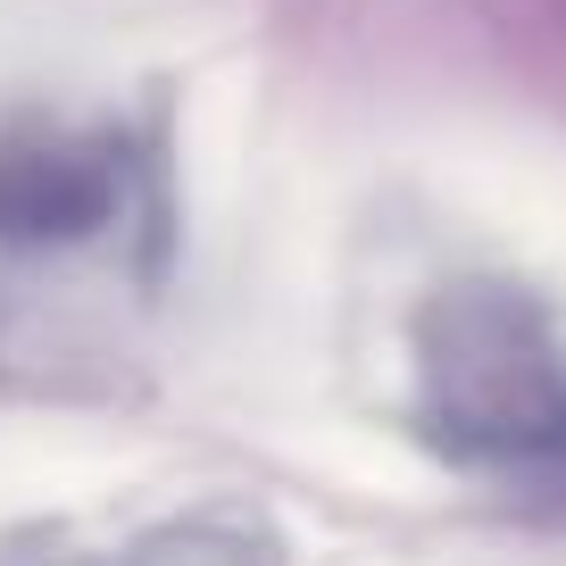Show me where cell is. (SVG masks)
I'll use <instances>...</instances> for the list:
<instances>
[{"mask_svg": "<svg viewBox=\"0 0 566 566\" xmlns=\"http://www.w3.org/2000/svg\"><path fill=\"white\" fill-rule=\"evenodd\" d=\"M159 209V159L125 125L9 117L0 125V250L75 259Z\"/></svg>", "mask_w": 566, "mask_h": 566, "instance_id": "2", "label": "cell"}, {"mask_svg": "<svg viewBox=\"0 0 566 566\" xmlns=\"http://www.w3.org/2000/svg\"><path fill=\"white\" fill-rule=\"evenodd\" d=\"M408 424L450 467H566V301L525 275H450L408 317Z\"/></svg>", "mask_w": 566, "mask_h": 566, "instance_id": "1", "label": "cell"}]
</instances>
